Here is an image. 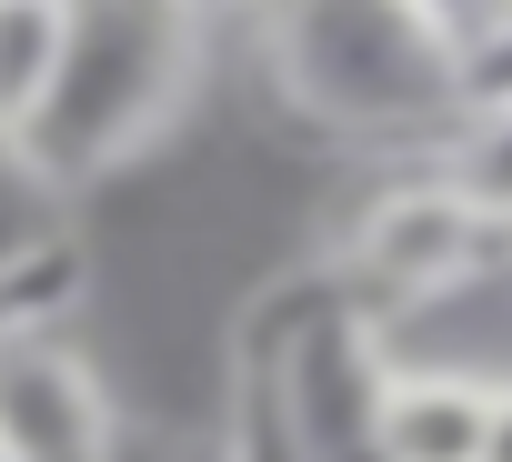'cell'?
<instances>
[{
  "label": "cell",
  "instance_id": "cell-1",
  "mask_svg": "<svg viewBox=\"0 0 512 462\" xmlns=\"http://www.w3.org/2000/svg\"><path fill=\"white\" fill-rule=\"evenodd\" d=\"M201 61H211V21L191 0H61V51L11 151L61 201H91L101 181L141 171L181 131Z\"/></svg>",
  "mask_w": 512,
  "mask_h": 462
},
{
  "label": "cell",
  "instance_id": "cell-2",
  "mask_svg": "<svg viewBox=\"0 0 512 462\" xmlns=\"http://www.w3.org/2000/svg\"><path fill=\"white\" fill-rule=\"evenodd\" d=\"M251 51L302 131L352 151H432L472 101V61L422 0H262Z\"/></svg>",
  "mask_w": 512,
  "mask_h": 462
},
{
  "label": "cell",
  "instance_id": "cell-3",
  "mask_svg": "<svg viewBox=\"0 0 512 462\" xmlns=\"http://www.w3.org/2000/svg\"><path fill=\"white\" fill-rule=\"evenodd\" d=\"M382 382H392V332L342 292L332 262L272 282L241 312L231 342V462H382Z\"/></svg>",
  "mask_w": 512,
  "mask_h": 462
},
{
  "label": "cell",
  "instance_id": "cell-4",
  "mask_svg": "<svg viewBox=\"0 0 512 462\" xmlns=\"http://www.w3.org/2000/svg\"><path fill=\"white\" fill-rule=\"evenodd\" d=\"M512 242L432 171V161H412L402 181H382L362 211H352V231L322 252L332 272H342V292L392 332L402 312H442V302H462L492 262H502Z\"/></svg>",
  "mask_w": 512,
  "mask_h": 462
},
{
  "label": "cell",
  "instance_id": "cell-5",
  "mask_svg": "<svg viewBox=\"0 0 512 462\" xmlns=\"http://www.w3.org/2000/svg\"><path fill=\"white\" fill-rule=\"evenodd\" d=\"M121 402L61 302L0 312V462H121Z\"/></svg>",
  "mask_w": 512,
  "mask_h": 462
},
{
  "label": "cell",
  "instance_id": "cell-6",
  "mask_svg": "<svg viewBox=\"0 0 512 462\" xmlns=\"http://www.w3.org/2000/svg\"><path fill=\"white\" fill-rule=\"evenodd\" d=\"M492 362H402L382 382V462H482V422H492Z\"/></svg>",
  "mask_w": 512,
  "mask_h": 462
},
{
  "label": "cell",
  "instance_id": "cell-7",
  "mask_svg": "<svg viewBox=\"0 0 512 462\" xmlns=\"http://www.w3.org/2000/svg\"><path fill=\"white\" fill-rule=\"evenodd\" d=\"M61 272H71V201L0 141V312L61 302Z\"/></svg>",
  "mask_w": 512,
  "mask_h": 462
},
{
  "label": "cell",
  "instance_id": "cell-8",
  "mask_svg": "<svg viewBox=\"0 0 512 462\" xmlns=\"http://www.w3.org/2000/svg\"><path fill=\"white\" fill-rule=\"evenodd\" d=\"M422 161H432V171H442V181L502 231V242H512V91H472L462 121H452Z\"/></svg>",
  "mask_w": 512,
  "mask_h": 462
},
{
  "label": "cell",
  "instance_id": "cell-9",
  "mask_svg": "<svg viewBox=\"0 0 512 462\" xmlns=\"http://www.w3.org/2000/svg\"><path fill=\"white\" fill-rule=\"evenodd\" d=\"M51 51H61V0H0V141L31 121Z\"/></svg>",
  "mask_w": 512,
  "mask_h": 462
},
{
  "label": "cell",
  "instance_id": "cell-10",
  "mask_svg": "<svg viewBox=\"0 0 512 462\" xmlns=\"http://www.w3.org/2000/svg\"><path fill=\"white\" fill-rule=\"evenodd\" d=\"M121 462H231V452H221V432L191 442V432H141V422H131V432H121Z\"/></svg>",
  "mask_w": 512,
  "mask_h": 462
},
{
  "label": "cell",
  "instance_id": "cell-11",
  "mask_svg": "<svg viewBox=\"0 0 512 462\" xmlns=\"http://www.w3.org/2000/svg\"><path fill=\"white\" fill-rule=\"evenodd\" d=\"M422 11H432V21H442V31L462 41V61H472V51H482V41H492L502 21H512V11H502V0H422Z\"/></svg>",
  "mask_w": 512,
  "mask_h": 462
},
{
  "label": "cell",
  "instance_id": "cell-12",
  "mask_svg": "<svg viewBox=\"0 0 512 462\" xmlns=\"http://www.w3.org/2000/svg\"><path fill=\"white\" fill-rule=\"evenodd\" d=\"M472 91H512V21H502V31L472 51Z\"/></svg>",
  "mask_w": 512,
  "mask_h": 462
},
{
  "label": "cell",
  "instance_id": "cell-13",
  "mask_svg": "<svg viewBox=\"0 0 512 462\" xmlns=\"http://www.w3.org/2000/svg\"><path fill=\"white\" fill-rule=\"evenodd\" d=\"M482 462H512V372L492 382V422H482Z\"/></svg>",
  "mask_w": 512,
  "mask_h": 462
},
{
  "label": "cell",
  "instance_id": "cell-14",
  "mask_svg": "<svg viewBox=\"0 0 512 462\" xmlns=\"http://www.w3.org/2000/svg\"><path fill=\"white\" fill-rule=\"evenodd\" d=\"M201 21H231V11H262V0H191Z\"/></svg>",
  "mask_w": 512,
  "mask_h": 462
},
{
  "label": "cell",
  "instance_id": "cell-15",
  "mask_svg": "<svg viewBox=\"0 0 512 462\" xmlns=\"http://www.w3.org/2000/svg\"><path fill=\"white\" fill-rule=\"evenodd\" d=\"M502 11H512V0H502Z\"/></svg>",
  "mask_w": 512,
  "mask_h": 462
},
{
  "label": "cell",
  "instance_id": "cell-16",
  "mask_svg": "<svg viewBox=\"0 0 512 462\" xmlns=\"http://www.w3.org/2000/svg\"><path fill=\"white\" fill-rule=\"evenodd\" d=\"M11 312H21V302H11Z\"/></svg>",
  "mask_w": 512,
  "mask_h": 462
}]
</instances>
